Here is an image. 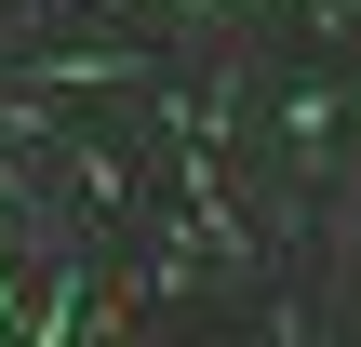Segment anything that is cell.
I'll list each match as a JSON object with an SVG mask.
<instances>
[{"instance_id": "cell-1", "label": "cell", "mask_w": 361, "mask_h": 347, "mask_svg": "<svg viewBox=\"0 0 361 347\" xmlns=\"http://www.w3.org/2000/svg\"><path fill=\"white\" fill-rule=\"evenodd\" d=\"M268 94H281V174H295V201H322L335 187V134H348V80L335 67H281Z\"/></svg>"}, {"instance_id": "cell-2", "label": "cell", "mask_w": 361, "mask_h": 347, "mask_svg": "<svg viewBox=\"0 0 361 347\" xmlns=\"http://www.w3.org/2000/svg\"><path fill=\"white\" fill-rule=\"evenodd\" d=\"M54 160H67V187H80V214H94V227H134V214H147L134 147H107V134H80V120H67V134H54Z\"/></svg>"}, {"instance_id": "cell-3", "label": "cell", "mask_w": 361, "mask_h": 347, "mask_svg": "<svg viewBox=\"0 0 361 347\" xmlns=\"http://www.w3.org/2000/svg\"><path fill=\"white\" fill-rule=\"evenodd\" d=\"M0 334H27V281L13 267H0Z\"/></svg>"}]
</instances>
